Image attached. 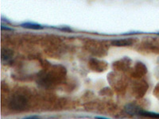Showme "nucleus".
I'll list each match as a JSON object with an SVG mask.
<instances>
[{
	"mask_svg": "<svg viewBox=\"0 0 159 119\" xmlns=\"http://www.w3.org/2000/svg\"><path fill=\"white\" fill-rule=\"evenodd\" d=\"M113 45L116 46H127V45H130L132 44V41L130 39H119V40H115L111 42Z\"/></svg>",
	"mask_w": 159,
	"mask_h": 119,
	"instance_id": "f257e3e1",
	"label": "nucleus"
},
{
	"mask_svg": "<svg viewBox=\"0 0 159 119\" xmlns=\"http://www.w3.org/2000/svg\"><path fill=\"white\" fill-rule=\"evenodd\" d=\"M21 26L26 29H43V26L42 25L36 23H32V22H24L21 24Z\"/></svg>",
	"mask_w": 159,
	"mask_h": 119,
	"instance_id": "f03ea898",
	"label": "nucleus"
},
{
	"mask_svg": "<svg viewBox=\"0 0 159 119\" xmlns=\"http://www.w3.org/2000/svg\"><path fill=\"white\" fill-rule=\"evenodd\" d=\"M139 114V115L145 116V117H153V118H159V114H157V113H154V112H150V111H146V110H140Z\"/></svg>",
	"mask_w": 159,
	"mask_h": 119,
	"instance_id": "7ed1b4c3",
	"label": "nucleus"
},
{
	"mask_svg": "<svg viewBox=\"0 0 159 119\" xmlns=\"http://www.w3.org/2000/svg\"><path fill=\"white\" fill-rule=\"evenodd\" d=\"M23 119H42L39 116H37V115H33V116H30V117H26Z\"/></svg>",
	"mask_w": 159,
	"mask_h": 119,
	"instance_id": "20e7f679",
	"label": "nucleus"
},
{
	"mask_svg": "<svg viewBox=\"0 0 159 119\" xmlns=\"http://www.w3.org/2000/svg\"><path fill=\"white\" fill-rule=\"evenodd\" d=\"M1 29H2V30H3V29H7V30H12V29H9V28H7V27L5 28L3 26V25H2V27H1Z\"/></svg>",
	"mask_w": 159,
	"mask_h": 119,
	"instance_id": "39448f33",
	"label": "nucleus"
}]
</instances>
